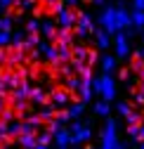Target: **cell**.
I'll return each mask as SVG.
<instances>
[{
    "label": "cell",
    "mask_w": 144,
    "mask_h": 149,
    "mask_svg": "<svg viewBox=\"0 0 144 149\" xmlns=\"http://www.w3.org/2000/svg\"><path fill=\"white\" fill-rule=\"evenodd\" d=\"M71 137H73V144H85L92 140V128H90V123H83L78 118H73V123H71Z\"/></svg>",
    "instance_id": "1"
},
{
    "label": "cell",
    "mask_w": 144,
    "mask_h": 149,
    "mask_svg": "<svg viewBox=\"0 0 144 149\" xmlns=\"http://www.w3.org/2000/svg\"><path fill=\"white\" fill-rule=\"evenodd\" d=\"M111 45L116 50V59H128L130 57V40H128V33L125 31H116L111 36Z\"/></svg>",
    "instance_id": "2"
},
{
    "label": "cell",
    "mask_w": 144,
    "mask_h": 149,
    "mask_svg": "<svg viewBox=\"0 0 144 149\" xmlns=\"http://www.w3.org/2000/svg\"><path fill=\"white\" fill-rule=\"evenodd\" d=\"M73 33L78 38H87V36L95 33V24H92V17L87 12H78L76 14V26H73Z\"/></svg>",
    "instance_id": "3"
},
{
    "label": "cell",
    "mask_w": 144,
    "mask_h": 149,
    "mask_svg": "<svg viewBox=\"0 0 144 149\" xmlns=\"http://www.w3.org/2000/svg\"><path fill=\"white\" fill-rule=\"evenodd\" d=\"M99 97L106 100V102H114L116 100V78L111 73H104L99 76Z\"/></svg>",
    "instance_id": "4"
},
{
    "label": "cell",
    "mask_w": 144,
    "mask_h": 149,
    "mask_svg": "<svg viewBox=\"0 0 144 149\" xmlns=\"http://www.w3.org/2000/svg\"><path fill=\"white\" fill-rule=\"evenodd\" d=\"M99 26H102L104 31H109L111 36L118 31V26H116V7H111V5H104V7H102V14H99Z\"/></svg>",
    "instance_id": "5"
},
{
    "label": "cell",
    "mask_w": 144,
    "mask_h": 149,
    "mask_svg": "<svg viewBox=\"0 0 144 149\" xmlns=\"http://www.w3.org/2000/svg\"><path fill=\"white\" fill-rule=\"evenodd\" d=\"M76 14H78V12H73V7H62V10L55 14V24H57L59 29H73V26H76Z\"/></svg>",
    "instance_id": "6"
},
{
    "label": "cell",
    "mask_w": 144,
    "mask_h": 149,
    "mask_svg": "<svg viewBox=\"0 0 144 149\" xmlns=\"http://www.w3.org/2000/svg\"><path fill=\"white\" fill-rule=\"evenodd\" d=\"M52 142H55L57 147H71L73 144V137H71V130L66 125H59L57 130H52Z\"/></svg>",
    "instance_id": "7"
},
{
    "label": "cell",
    "mask_w": 144,
    "mask_h": 149,
    "mask_svg": "<svg viewBox=\"0 0 144 149\" xmlns=\"http://www.w3.org/2000/svg\"><path fill=\"white\" fill-rule=\"evenodd\" d=\"M50 104L55 107V111H57V109H66V107L71 104V92H69L66 88H64V90H55V92L50 95Z\"/></svg>",
    "instance_id": "8"
},
{
    "label": "cell",
    "mask_w": 144,
    "mask_h": 149,
    "mask_svg": "<svg viewBox=\"0 0 144 149\" xmlns=\"http://www.w3.org/2000/svg\"><path fill=\"white\" fill-rule=\"evenodd\" d=\"M35 47H38V52L43 54V57H45L50 64H55V66L59 64V57H57V47H55V45H50L47 40H40V43L35 45Z\"/></svg>",
    "instance_id": "9"
},
{
    "label": "cell",
    "mask_w": 144,
    "mask_h": 149,
    "mask_svg": "<svg viewBox=\"0 0 144 149\" xmlns=\"http://www.w3.org/2000/svg\"><path fill=\"white\" fill-rule=\"evenodd\" d=\"M132 22H130V12L125 10L123 5H116V26H118V31H125Z\"/></svg>",
    "instance_id": "10"
},
{
    "label": "cell",
    "mask_w": 144,
    "mask_h": 149,
    "mask_svg": "<svg viewBox=\"0 0 144 149\" xmlns=\"http://www.w3.org/2000/svg\"><path fill=\"white\" fill-rule=\"evenodd\" d=\"M31 83L26 81V78H21L19 81V85H17L14 90H12V100H28V95H31Z\"/></svg>",
    "instance_id": "11"
},
{
    "label": "cell",
    "mask_w": 144,
    "mask_h": 149,
    "mask_svg": "<svg viewBox=\"0 0 144 149\" xmlns=\"http://www.w3.org/2000/svg\"><path fill=\"white\" fill-rule=\"evenodd\" d=\"M38 33L43 36L45 40H55V33H57V24L52 22V19H43V22H40V29H38Z\"/></svg>",
    "instance_id": "12"
},
{
    "label": "cell",
    "mask_w": 144,
    "mask_h": 149,
    "mask_svg": "<svg viewBox=\"0 0 144 149\" xmlns=\"http://www.w3.org/2000/svg\"><path fill=\"white\" fill-rule=\"evenodd\" d=\"M95 45H97L99 50H109V45H111V33L104 31V29H97V31H95Z\"/></svg>",
    "instance_id": "13"
},
{
    "label": "cell",
    "mask_w": 144,
    "mask_h": 149,
    "mask_svg": "<svg viewBox=\"0 0 144 149\" xmlns=\"http://www.w3.org/2000/svg\"><path fill=\"white\" fill-rule=\"evenodd\" d=\"M17 144L24 147V149H33L38 144V137H35V133H19L17 135Z\"/></svg>",
    "instance_id": "14"
},
{
    "label": "cell",
    "mask_w": 144,
    "mask_h": 149,
    "mask_svg": "<svg viewBox=\"0 0 144 149\" xmlns=\"http://www.w3.org/2000/svg\"><path fill=\"white\" fill-rule=\"evenodd\" d=\"M28 100L33 102V104H50V95L43 90V88H31V95H28Z\"/></svg>",
    "instance_id": "15"
},
{
    "label": "cell",
    "mask_w": 144,
    "mask_h": 149,
    "mask_svg": "<svg viewBox=\"0 0 144 149\" xmlns=\"http://www.w3.org/2000/svg\"><path fill=\"white\" fill-rule=\"evenodd\" d=\"M87 47L85 45H76V47H71V62L73 64H78V62H85L87 64Z\"/></svg>",
    "instance_id": "16"
},
{
    "label": "cell",
    "mask_w": 144,
    "mask_h": 149,
    "mask_svg": "<svg viewBox=\"0 0 144 149\" xmlns=\"http://www.w3.org/2000/svg\"><path fill=\"white\" fill-rule=\"evenodd\" d=\"M116 64H118V59L114 57V54H104V57L99 59V66H102L104 73H114L116 71Z\"/></svg>",
    "instance_id": "17"
},
{
    "label": "cell",
    "mask_w": 144,
    "mask_h": 149,
    "mask_svg": "<svg viewBox=\"0 0 144 149\" xmlns=\"http://www.w3.org/2000/svg\"><path fill=\"white\" fill-rule=\"evenodd\" d=\"M85 102H73V104H69L66 107V111H69V116H71V121H73V118H80L83 114H85Z\"/></svg>",
    "instance_id": "18"
},
{
    "label": "cell",
    "mask_w": 144,
    "mask_h": 149,
    "mask_svg": "<svg viewBox=\"0 0 144 149\" xmlns=\"http://www.w3.org/2000/svg\"><path fill=\"white\" fill-rule=\"evenodd\" d=\"M95 114L97 116H102V118H106L111 114V102H106V100H99L97 104H95Z\"/></svg>",
    "instance_id": "19"
},
{
    "label": "cell",
    "mask_w": 144,
    "mask_h": 149,
    "mask_svg": "<svg viewBox=\"0 0 144 149\" xmlns=\"http://www.w3.org/2000/svg\"><path fill=\"white\" fill-rule=\"evenodd\" d=\"M130 22H132V26L135 29H144V10H132L130 12Z\"/></svg>",
    "instance_id": "20"
},
{
    "label": "cell",
    "mask_w": 144,
    "mask_h": 149,
    "mask_svg": "<svg viewBox=\"0 0 144 149\" xmlns=\"http://www.w3.org/2000/svg\"><path fill=\"white\" fill-rule=\"evenodd\" d=\"M12 26H14V17H10V14L0 17V31H12Z\"/></svg>",
    "instance_id": "21"
},
{
    "label": "cell",
    "mask_w": 144,
    "mask_h": 149,
    "mask_svg": "<svg viewBox=\"0 0 144 149\" xmlns=\"http://www.w3.org/2000/svg\"><path fill=\"white\" fill-rule=\"evenodd\" d=\"M123 118H125V123H142V114H139V111H135V109H130Z\"/></svg>",
    "instance_id": "22"
},
{
    "label": "cell",
    "mask_w": 144,
    "mask_h": 149,
    "mask_svg": "<svg viewBox=\"0 0 144 149\" xmlns=\"http://www.w3.org/2000/svg\"><path fill=\"white\" fill-rule=\"evenodd\" d=\"M55 121H57L59 125H66V123L71 121V116H69V111H66V109H59L57 114H55Z\"/></svg>",
    "instance_id": "23"
},
{
    "label": "cell",
    "mask_w": 144,
    "mask_h": 149,
    "mask_svg": "<svg viewBox=\"0 0 144 149\" xmlns=\"http://www.w3.org/2000/svg\"><path fill=\"white\" fill-rule=\"evenodd\" d=\"M130 71H132V73H137V76H139V73L144 71V59H142V57H137V54H135V59H132V66H130Z\"/></svg>",
    "instance_id": "24"
},
{
    "label": "cell",
    "mask_w": 144,
    "mask_h": 149,
    "mask_svg": "<svg viewBox=\"0 0 144 149\" xmlns=\"http://www.w3.org/2000/svg\"><path fill=\"white\" fill-rule=\"evenodd\" d=\"M78 88H80V78L69 76V81H66V90H69V92H78Z\"/></svg>",
    "instance_id": "25"
},
{
    "label": "cell",
    "mask_w": 144,
    "mask_h": 149,
    "mask_svg": "<svg viewBox=\"0 0 144 149\" xmlns=\"http://www.w3.org/2000/svg\"><path fill=\"white\" fill-rule=\"evenodd\" d=\"M35 137H38V144H47V147H50V142H52V133H50V130L35 133Z\"/></svg>",
    "instance_id": "26"
},
{
    "label": "cell",
    "mask_w": 144,
    "mask_h": 149,
    "mask_svg": "<svg viewBox=\"0 0 144 149\" xmlns=\"http://www.w3.org/2000/svg\"><path fill=\"white\" fill-rule=\"evenodd\" d=\"M12 43V31H0V47H10Z\"/></svg>",
    "instance_id": "27"
},
{
    "label": "cell",
    "mask_w": 144,
    "mask_h": 149,
    "mask_svg": "<svg viewBox=\"0 0 144 149\" xmlns=\"http://www.w3.org/2000/svg\"><path fill=\"white\" fill-rule=\"evenodd\" d=\"M40 29V19H28L26 22V33H38Z\"/></svg>",
    "instance_id": "28"
},
{
    "label": "cell",
    "mask_w": 144,
    "mask_h": 149,
    "mask_svg": "<svg viewBox=\"0 0 144 149\" xmlns=\"http://www.w3.org/2000/svg\"><path fill=\"white\" fill-rule=\"evenodd\" d=\"M128 135L139 142V123H128Z\"/></svg>",
    "instance_id": "29"
},
{
    "label": "cell",
    "mask_w": 144,
    "mask_h": 149,
    "mask_svg": "<svg viewBox=\"0 0 144 149\" xmlns=\"http://www.w3.org/2000/svg\"><path fill=\"white\" fill-rule=\"evenodd\" d=\"M135 102L137 104H144V81H139V90H135Z\"/></svg>",
    "instance_id": "30"
},
{
    "label": "cell",
    "mask_w": 144,
    "mask_h": 149,
    "mask_svg": "<svg viewBox=\"0 0 144 149\" xmlns=\"http://www.w3.org/2000/svg\"><path fill=\"white\" fill-rule=\"evenodd\" d=\"M26 123H31V125H33L35 130H38L40 125H45V123H43V118H40L38 114H33V116H28V118H26Z\"/></svg>",
    "instance_id": "31"
},
{
    "label": "cell",
    "mask_w": 144,
    "mask_h": 149,
    "mask_svg": "<svg viewBox=\"0 0 144 149\" xmlns=\"http://www.w3.org/2000/svg\"><path fill=\"white\" fill-rule=\"evenodd\" d=\"M130 109H132V107H130L128 102H118V104H116V111H118V114H120V116H125V114H128V111H130Z\"/></svg>",
    "instance_id": "32"
},
{
    "label": "cell",
    "mask_w": 144,
    "mask_h": 149,
    "mask_svg": "<svg viewBox=\"0 0 144 149\" xmlns=\"http://www.w3.org/2000/svg\"><path fill=\"white\" fill-rule=\"evenodd\" d=\"M14 3H17V5H19L21 10H31V7L35 5V0H14Z\"/></svg>",
    "instance_id": "33"
},
{
    "label": "cell",
    "mask_w": 144,
    "mask_h": 149,
    "mask_svg": "<svg viewBox=\"0 0 144 149\" xmlns=\"http://www.w3.org/2000/svg\"><path fill=\"white\" fill-rule=\"evenodd\" d=\"M14 5V0H0V10H10Z\"/></svg>",
    "instance_id": "34"
},
{
    "label": "cell",
    "mask_w": 144,
    "mask_h": 149,
    "mask_svg": "<svg viewBox=\"0 0 144 149\" xmlns=\"http://www.w3.org/2000/svg\"><path fill=\"white\" fill-rule=\"evenodd\" d=\"M5 107H7V97H5V92H0V114H3Z\"/></svg>",
    "instance_id": "35"
},
{
    "label": "cell",
    "mask_w": 144,
    "mask_h": 149,
    "mask_svg": "<svg viewBox=\"0 0 144 149\" xmlns=\"http://www.w3.org/2000/svg\"><path fill=\"white\" fill-rule=\"evenodd\" d=\"M132 10H144V0H132Z\"/></svg>",
    "instance_id": "36"
},
{
    "label": "cell",
    "mask_w": 144,
    "mask_h": 149,
    "mask_svg": "<svg viewBox=\"0 0 144 149\" xmlns=\"http://www.w3.org/2000/svg\"><path fill=\"white\" fill-rule=\"evenodd\" d=\"M64 5H66V7H78L80 0H64Z\"/></svg>",
    "instance_id": "37"
},
{
    "label": "cell",
    "mask_w": 144,
    "mask_h": 149,
    "mask_svg": "<svg viewBox=\"0 0 144 149\" xmlns=\"http://www.w3.org/2000/svg\"><path fill=\"white\" fill-rule=\"evenodd\" d=\"M92 3H95V5H99V7H104V5H106V0H92Z\"/></svg>",
    "instance_id": "38"
},
{
    "label": "cell",
    "mask_w": 144,
    "mask_h": 149,
    "mask_svg": "<svg viewBox=\"0 0 144 149\" xmlns=\"http://www.w3.org/2000/svg\"><path fill=\"white\" fill-rule=\"evenodd\" d=\"M0 92H5V85H3V73H0Z\"/></svg>",
    "instance_id": "39"
},
{
    "label": "cell",
    "mask_w": 144,
    "mask_h": 149,
    "mask_svg": "<svg viewBox=\"0 0 144 149\" xmlns=\"http://www.w3.org/2000/svg\"><path fill=\"white\" fill-rule=\"evenodd\" d=\"M33 149H47V144H35Z\"/></svg>",
    "instance_id": "40"
},
{
    "label": "cell",
    "mask_w": 144,
    "mask_h": 149,
    "mask_svg": "<svg viewBox=\"0 0 144 149\" xmlns=\"http://www.w3.org/2000/svg\"><path fill=\"white\" fill-rule=\"evenodd\" d=\"M116 149H125V144H123V142H118V144H116Z\"/></svg>",
    "instance_id": "41"
},
{
    "label": "cell",
    "mask_w": 144,
    "mask_h": 149,
    "mask_svg": "<svg viewBox=\"0 0 144 149\" xmlns=\"http://www.w3.org/2000/svg\"><path fill=\"white\" fill-rule=\"evenodd\" d=\"M137 81H144V71H142V73H139V78H137Z\"/></svg>",
    "instance_id": "42"
},
{
    "label": "cell",
    "mask_w": 144,
    "mask_h": 149,
    "mask_svg": "<svg viewBox=\"0 0 144 149\" xmlns=\"http://www.w3.org/2000/svg\"><path fill=\"white\" fill-rule=\"evenodd\" d=\"M142 45H144V29H142Z\"/></svg>",
    "instance_id": "43"
},
{
    "label": "cell",
    "mask_w": 144,
    "mask_h": 149,
    "mask_svg": "<svg viewBox=\"0 0 144 149\" xmlns=\"http://www.w3.org/2000/svg\"><path fill=\"white\" fill-rule=\"evenodd\" d=\"M73 149H83V147H78V144H76V147H73Z\"/></svg>",
    "instance_id": "44"
},
{
    "label": "cell",
    "mask_w": 144,
    "mask_h": 149,
    "mask_svg": "<svg viewBox=\"0 0 144 149\" xmlns=\"http://www.w3.org/2000/svg\"><path fill=\"white\" fill-rule=\"evenodd\" d=\"M142 121H144V111H142Z\"/></svg>",
    "instance_id": "45"
},
{
    "label": "cell",
    "mask_w": 144,
    "mask_h": 149,
    "mask_svg": "<svg viewBox=\"0 0 144 149\" xmlns=\"http://www.w3.org/2000/svg\"><path fill=\"white\" fill-rule=\"evenodd\" d=\"M57 149H66V147H57Z\"/></svg>",
    "instance_id": "46"
}]
</instances>
